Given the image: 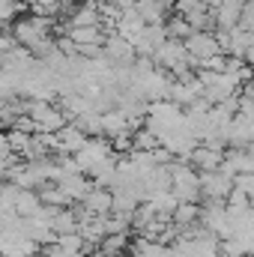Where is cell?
Masks as SVG:
<instances>
[{
    "label": "cell",
    "mask_w": 254,
    "mask_h": 257,
    "mask_svg": "<svg viewBox=\"0 0 254 257\" xmlns=\"http://www.w3.org/2000/svg\"><path fill=\"white\" fill-rule=\"evenodd\" d=\"M171 194L180 203H203L200 194V174L189 162H171Z\"/></svg>",
    "instance_id": "obj_1"
},
{
    "label": "cell",
    "mask_w": 254,
    "mask_h": 257,
    "mask_svg": "<svg viewBox=\"0 0 254 257\" xmlns=\"http://www.w3.org/2000/svg\"><path fill=\"white\" fill-rule=\"evenodd\" d=\"M183 45H186V51H189L191 69H194V72H197V66L200 63H206L209 57H218V54H221L215 33H191Z\"/></svg>",
    "instance_id": "obj_2"
},
{
    "label": "cell",
    "mask_w": 254,
    "mask_h": 257,
    "mask_svg": "<svg viewBox=\"0 0 254 257\" xmlns=\"http://www.w3.org/2000/svg\"><path fill=\"white\" fill-rule=\"evenodd\" d=\"M233 192V177L224 171H212V174H200V194L203 200H218L224 203Z\"/></svg>",
    "instance_id": "obj_3"
},
{
    "label": "cell",
    "mask_w": 254,
    "mask_h": 257,
    "mask_svg": "<svg viewBox=\"0 0 254 257\" xmlns=\"http://www.w3.org/2000/svg\"><path fill=\"white\" fill-rule=\"evenodd\" d=\"M105 57H108V63L111 66H135V60H138L135 45L126 42L123 36H117L114 30H111L108 39H105Z\"/></svg>",
    "instance_id": "obj_4"
},
{
    "label": "cell",
    "mask_w": 254,
    "mask_h": 257,
    "mask_svg": "<svg viewBox=\"0 0 254 257\" xmlns=\"http://www.w3.org/2000/svg\"><path fill=\"white\" fill-rule=\"evenodd\" d=\"M165 42H168V30H165V24H147V30L135 39V54L153 60V54H156Z\"/></svg>",
    "instance_id": "obj_5"
},
{
    "label": "cell",
    "mask_w": 254,
    "mask_h": 257,
    "mask_svg": "<svg viewBox=\"0 0 254 257\" xmlns=\"http://www.w3.org/2000/svg\"><path fill=\"white\" fill-rule=\"evenodd\" d=\"M189 165L197 171V174H212V171H221V165H224V153H221V150H212V147L197 144V147H194V153L189 156Z\"/></svg>",
    "instance_id": "obj_6"
},
{
    "label": "cell",
    "mask_w": 254,
    "mask_h": 257,
    "mask_svg": "<svg viewBox=\"0 0 254 257\" xmlns=\"http://www.w3.org/2000/svg\"><path fill=\"white\" fill-rule=\"evenodd\" d=\"M81 206H84L87 215H111V212H114V192L93 186V189L87 192V197L81 200Z\"/></svg>",
    "instance_id": "obj_7"
},
{
    "label": "cell",
    "mask_w": 254,
    "mask_h": 257,
    "mask_svg": "<svg viewBox=\"0 0 254 257\" xmlns=\"http://www.w3.org/2000/svg\"><path fill=\"white\" fill-rule=\"evenodd\" d=\"M177 0H138V12L147 24H165L174 15Z\"/></svg>",
    "instance_id": "obj_8"
},
{
    "label": "cell",
    "mask_w": 254,
    "mask_h": 257,
    "mask_svg": "<svg viewBox=\"0 0 254 257\" xmlns=\"http://www.w3.org/2000/svg\"><path fill=\"white\" fill-rule=\"evenodd\" d=\"M144 30H147V21L141 18V12H138V9L123 12V15L117 18V24H114V33H117V36H123V39L132 42V45H135V39H138Z\"/></svg>",
    "instance_id": "obj_9"
},
{
    "label": "cell",
    "mask_w": 254,
    "mask_h": 257,
    "mask_svg": "<svg viewBox=\"0 0 254 257\" xmlns=\"http://www.w3.org/2000/svg\"><path fill=\"white\" fill-rule=\"evenodd\" d=\"M108 33H111V30H105V27H72V30H66V36H69L78 48H90V45L105 48Z\"/></svg>",
    "instance_id": "obj_10"
},
{
    "label": "cell",
    "mask_w": 254,
    "mask_h": 257,
    "mask_svg": "<svg viewBox=\"0 0 254 257\" xmlns=\"http://www.w3.org/2000/svg\"><path fill=\"white\" fill-rule=\"evenodd\" d=\"M242 6L245 3H239V0H224L218 9H215V24H218V30H236L239 27V18H242Z\"/></svg>",
    "instance_id": "obj_11"
},
{
    "label": "cell",
    "mask_w": 254,
    "mask_h": 257,
    "mask_svg": "<svg viewBox=\"0 0 254 257\" xmlns=\"http://www.w3.org/2000/svg\"><path fill=\"white\" fill-rule=\"evenodd\" d=\"M42 212V200H39V192H21L18 200H15V215L18 218H36Z\"/></svg>",
    "instance_id": "obj_12"
},
{
    "label": "cell",
    "mask_w": 254,
    "mask_h": 257,
    "mask_svg": "<svg viewBox=\"0 0 254 257\" xmlns=\"http://www.w3.org/2000/svg\"><path fill=\"white\" fill-rule=\"evenodd\" d=\"M171 221H174L180 230H186V227H191V224H197V221H200V203H177Z\"/></svg>",
    "instance_id": "obj_13"
},
{
    "label": "cell",
    "mask_w": 254,
    "mask_h": 257,
    "mask_svg": "<svg viewBox=\"0 0 254 257\" xmlns=\"http://www.w3.org/2000/svg\"><path fill=\"white\" fill-rule=\"evenodd\" d=\"M165 30H168V39H177V42H186L191 33V24L183 18V15H171L168 21H165Z\"/></svg>",
    "instance_id": "obj_14"
},
{
    "label": "cell",
    "mask_w": 254,
    "mask_h": 257,
    "mask_svg": "<svg viewBox=\"0 0 254 257\" xmlns=\"http://www.w3.org/2000/svg\"><path fill=\"white\" fill-rule=\"evenodd\" d=\"M132 135H135V150H141V153H153V150L162 147L159 138H156L150 128H138V132H132Z\"/></svg>",
    "instance_id": "obj_15"
},
{
    "label": "cell",
    "mask_w": 254,
    "mask_h": 257,
    "mask_svg": "<svg viewBox=\"0 0 254 257\" xmlns=\"http://www.w3.org/2000/svg\"><path fill=\"white\" fill-rule=\"evenodd\" d=\"M200 9H206L200 0H177L174 3V15H183V18H189L194 12H200Z\"/></svg>",
    "instance_id": "obj_16"
},
{
    "label": "cell",
    "mask_w": 254,
    "mask_h": 257,
    "mask_svg": "<svg viewBox=\"0 0 254 257\" xmlns=\"http://www.w3.org/2000/svg\"><path fill=\"white\" fill-rule=\"evenodd\" d=\"M239 114H242V117H251V120H254V93L239 90Z\"/></svg>",
    "instance_id": "obj_17"
},
{
    "label": "cell",
    "mask_w": 254,
    "mask_h": 257,
    "mask_svg": "<svg viewBox=\"0 0 254 257\" xmlns=\"http://www.w3.org/2000/svg\"><path fill=\"white\" fill-rule=\"evenodd\" d=\"M200 3H203V6H206V9H218V6H221V3H224V0H200Z\"/></svg>",
    "instance_id": "obj_18"
},
{
    "label": "cell",
    "mask_w": 254,
    "mask_h": 257,
    "mask_svg": "<svg viewBox=\"0 0 254 257\" xmlns=\"http://www.w3.org/2000/svg\"><path fill=\"white\" fill-rule=\"evenodd\" d=\"M72 3H87V0H72Z\"/></svg>",
    "instance_id": "obj_19"
},
{
    "label": "cell",
    "mask_w": 254,
    "mask_h": 257,
    "mask_svg": "<svg viewBox=\"0 0 254 257\" xmlns=\"http://www.w3.org/2000/svg\"><path fill=\"white\" fill-rule=\"evenodd\" d=\"M0 257H3V251H0Z\"/></svg>",
    "instance_id": "obj_20"
}]
</instances>
